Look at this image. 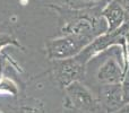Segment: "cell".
Here are the masks:
<instances>
[{
    "instance_id": "6da1fadb",
    "label": "cell",
    "mask_w": 129,
    "mask_h": 113,
    "mask_svg": "<svg viewBox=\"0 0 129 113\" xmlns=\"http://www.w3.org/2000/svg\"><path fill=\"white\" fill-rule=\"evenodd\" d=\"M101 13L100 7L64 10L61 31L64 34L84 35L94 40L108 32V24Z\"/></svg>"
},
{
    "instance_id": "7a4b0ae2",
    "label": "cell",
    "mask_w": 129,
    "mask_h": 113,
    "mask_svg": "<svg viewBox=\"0 0 129 113\" xmlns=\"http://www.w3.org/2000/svg\"><path fill=\"white\" fill-rule=\"evenodd\" d=\"M92 41H93L92 39L84 35L64 34L61 37L50 40L47 43L48 58L51 60H61L73 58L77 56Z\"/></svg>"
},
{
    "instance_id": "3957f363",
    "label": "cell",
    "mask_w": 129,
    "mask_h": 113,
    "mask_svg": "<svg viewBox=\"0 0 129 113\" xmlns=\"http://www.w3.org/2000/svg\"><path fill=\"white\" fill-rule=\"evenodd\" d=\"M66 102L64 104L82 113L103 112L99 100L94 94L80 82H75L64 88Z\"/></svg>"
},
{
    "instance_id": "277c9868",
    "label": "cell",
    "mask_w": 129,
    "mask_h": 113,
    "mask_svg": "<svg viewBox=\"0 0 129 113\" xmlns=\"http://www.w3.org/2000/svg\"><path fill=\"white\" fill-rule=\"evenodd\" d=\"M86 64L77 57L53 60V76L59 86L66 88L75 82H80L85 76Z\"/></svg>"
},
{
    "instance_id": "5b68a950",
    "label": "cell",
    "mask_w": 129,
    "mask_h": 113,
    "mask_svg": "<svg viewBox=\"0 0 129 113\" xmlns=\"http://www.w3.org/2000/svg\"><path fill=\"white\" fill-rule=\"evenodd\" d=\"M99 103L104 113H113L125 105L122 88L120 84L100 85L99 88Z\"/></svg>"
},
{
    "instance_id": "8992f818",
    "label": "cell",
    "mask_w": 129,
    "mask_h": 113,
    "mask_svg": "<svg viewBox=\"0 0 129 113\" xmlns=\"http://www.w3.org/2000/svg\"><path fill=\"white\" fill-rule=\"evenodd\" d=\"M126 69L121 67L119 61L114 58H109L100 66L96 72V80L100 85L120 84L125 76Z\"/></svg>"
},
{
    "instance_id": "52a82bcc",
    "label": "cell",
    "mask_w": 129,
    "mask_h": 113,
    "mask_svg": "<svg viewBox=\"0 0 129 113\" xmlns=\"http://www.w3.org/2000/svg\"><path fill=\"white\" fill-rule=\"evenodd\" d=\"M101 14H102V16L104 17L105 22L108 24L107 33H111V32L117 31L123 24L129 22V18L127 17L123 9L114 0H111L107 6L103 7Z\"/></svg>"
},
{
    "instance_id": "ba28073f",
    "label": "cell",
    "mask_w": 129,
    "mask_h": 113,
    "mask_svg": "<svg viewBox=\"0 0 129 113\" xmlns=\"http://www.w3.org/2000/svg\"><path fill=\"white\" fill-rule=\"evenodd\" d=\"M16 113H45L44 105L39 100H28L19 105Z\"/></svg>"
},
{
    "instance_id": "9c48e42d",
    "label": "cell",
    "mask_w": 129,
    "mask_h": 113,
    "mask_svg": "<svg viewBox=\"0 0 129 113\" xmlns=\"http://www.w3.org/2000/svg\"><path fill=\"white\" fill-rule=\"evenodd\" d=\"M110 1L111 0H75V4H78L80 8H95V7H100V5L103 4H105L107 6Z\"/></svg>"
},
{
    "instance_id": "30bf717a",
    "label": "cell",
    "mask_w": 129,
    "mask_h": 113,
    "mask_svg": "<svg viewBox=\"0 0 129 113\" xmlns=\"http://www.w3.org/2000/svg\"><path fill=\"white\" fill-rule=\"evenodd\" d=\"M121 88H122V96L125 104H127L129 103V64L126 68L125 76H123L122 82H121Z\"/></svg>"
},
{
    "instance_id": "8fae6325",
    "label": "cell",
    "mask_w": 129,
    "mask_h": 113,
    "mask_svg": "<svg viewBox=\"0 0 129 113\" xmlns=\"http://www.w3.org/2000/svg\"><path fill=\"white\" fill-rule=\"evenodd\" d=\"M8 44H14V45H17L18 47V43L16 42L15 39H13L10 35H6V34L0 35V49Z\"/></svg>"
},
{
    "instance_id": "7c38bea8",
    "label": "cell",
    "mask_w": 129,
    "mask_h": 113,
    "mask_svg": "<svg viewBox=\"0 0 129 113\" xmlns=\"http://www.w3.org/2000/svg\"><path fill=\"white\" fill-rule=\"evenodd\" d=\"M114 1L123 9V11L126 13L127 17L129 18V0H114Z\"/></svg>"
},
{
    "instance_id": "4fadbf2b",
    "label": "cell",
    "mask_w": 129,
    "mask_h": 113,
    "mask_svg": "<svg viewBox=\"0 0 129 113\" xmlns=\"http://www.w3.org/2000/svg\"><path fill=\"white\" fill-rule=\"evenodd\" d=\"M62 113H82V112L77 111V110H75V109H73V107H70V106H68V105L64 104L63 105V111H62Z\"/></svg>"
},
{
    "instance_id": "5bb4252c",
    "label": "cell",
    "mask_w": 129,
    "mask_h": 113,
    "mask_svg": "<svg viewBox=\"0 0 129 113\" xmlns=\"http://www.w3.org/2000/svg\"><path fill=\"white\" fill-rule=\"evenodd\" d=\"M113 113H129V103H127V104H125L123 106H121L119 110H117L116 112Z\"/></svg>"
},
{
    "instance_id": "9a60e30c",
    "label": "cell",
    "mask_w": 129,
    "mask_h": 113,
    "mask_svg": "<svg viewBox=\"0 0 129 113\" xmlns=\"http://www.w3.org/2000/svg\"><path fill=\"white\" fill-rule=\"evenodd\" d=\"M126 44H127V49H128V57H129V28H128L127 34H126Z\"/></svg>"
}]
</instances>
